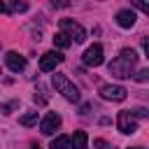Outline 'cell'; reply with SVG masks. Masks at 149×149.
<instances>
[{
  "label": "cell",
  "instance_id": "e0dca14e",
  "mask_svg": "<svg viewBox=\"0 0 149 149\" xmlns=\"http://www.w3.org/2000/svg\"><path fill=\"white\" fill-rule=\"evenodd\" d=\"M135 79H137V81H142V84H144V81H147V79H149V70H147V68H144V70H140V72H137V74H135Z\"/></svg>",
  "mask_w": 149,
  "mask_h": 149
},
{
  "label": "cell",
  "instance_id": "7c38bea8",
  "mask_svg": "<svg viewBox=\"0 0 149 149\" xmlns=\"http://www.w3.org/2000/svg\"><path fill=\"white\" fill-rule=\"evenodd\" d=\"M49 149H70V137H68V135H58V137H54L51 144H49Z\"/></svg>",
  "mask_w": 149,
  "mask_h": 149
},
{
  "label": "cell",
  "instance_id": "277c9868",
  "mask_svg": "<svg viewBox=\"0 0 149 149\" xmlns=\"http://www.w3.org/2000/svg\"><path fill=\"white\" fill-rule=\"evenodd\" d=\"M100 95H102V100L121 102V100H126L128 91H126L123 86H119V84H105V86H100Z\"/></svg>",
  "mask_w": 149,
  "mask_h": 149
},
{
  "label": "cell",
  "instance_id": "ac0fdd59",
  "mask_svg": "<svg viewBox=\"0 0 149 149\" xmlns=\"http://www.w3.org/2000/svg\"><path fill=\"white\" fill-rule=\"evenodd\" d=\"M93 144H95V147H98V149H105V147H107V142H105V140H95V142H93Z\"/></svg>",
  "mask_w": 149,
  "mask_h": 149
},
{
  "label": "cell",
  "instance_id": "5b68a950",
  "mask_svg": "<svg viewBox=\"0 0 149 149\" xmlns=\"http://www.w3.org/2000/svg\"><path fill=\"white\" fill-rule=\"evenodd\" d=\"M84 65H88V68H98V65H102V47L100 44H91L86 51H84Z\"/></svg>",
  "mask_w": 149,
  "mask_h": 149
},
{
  "label": "cell",
  "instance_id": "52a82bcc",
  "mask_svg": "<svg viewBox=\"0 0 149 149\" xmlns=\"http://www.w3.org/2000/svg\"><path fill=\"white\" fill-rule=\"evenodd\" d=\"M63 54L61 51H47L42 58H40V70L42 72H51V70H56V65L58 63H63Z\"/></svg>",
  "mask_w": 149,
  "mask_h": 149
},
{
  "label": "cell",
  "instance_id": "6da1fadb",
  "mask_svg": "<svg viewBox=\"0 0 149 149\" xmlns=\"http://www.w3.org/2000/svg\"><path fill=\"white\" fill-rule=\"evenodd\" d=\"M135 65H137V54H135V49H121V54L107 65V70H109V74H114V77H119V79H128V77H133Z\"/></svg>",
  "mask_w": 149,
  "mask_h": 149
},
{
  "label": "cell",
  "instance_id": "9a60e30c",
  "mask_svg": "<svg viewBox=\"0 0 149 149\" xmlns=\"http://www.w3.org/2000/svg\"><path fill=\"white\" fill-rule=\"evenodd\" d=\"M28 9V2H12L7 7V12H26Z\"/></svg>",
  "mask_w": 149,
  "mask_h": 149
},
{
  "label": "cell",
  "instance_id": "ba28073f",
  "mask_svg": "<svg viewBox=\"0 0 149 149\" xmlns=\"http://www.w3.org/2000/svg\"><path fill=\"white\" fill-rule=\"evenodd\" d=\"M58 128H61V114H56V112H49V114L42 119V123H40L42 135H54Z\"/></svg>",
  "mask_w": 149,
  "mask_h": 149
},
{
  "label": "cell",
  "instance_id": "44dd1931",
  "mask_svg": "<svg viewBox=\"0 0 149 149\" xmlns=\"http://www.w3.org/2000/svg\"><path fill=\"white\" fill-rule=\"evenodd\" d=\"M130 149H144V147H130Z\"/></svg>",
  "mask_w": 149,
  "mask_h": 149
},
{
  "label": "cell",
  "instance_id": "5bb4252c",
  "mask_svg": "<svg viewBox=\"0 0 149 149\" xmlns=\"http://www.w3.org/2000/svg\"><path fill=\"white\" fill-rule=\"evenodd\" d=\"M19 123H21V126H33V123H37V112H28V114H23V116L19 119Z\"/></svg>",
  "mask_w": 149,
  "mask_h": 149
},
{
  "label": "cell",
  "instance_id": "8992f818",
  "mask_svg": "<svg viewBox=\"0 0 149 149\" xmlns=\"http://www.w3.org/2000/svg\"><path fill=\"white\" fill-rule=\"evenodd\" d=\"M116 126H119V130H121L123 135H133V133L137 130V123H135V119L130 116V109L119 112V116H116Z\"/></svg>",
  "mask_w": 149,
  "mask_h": 149
},
{
  "label": "cell",
  "instance_id": "30bf717a",
  "mask_svg": "<svg viewBox=\"0 0 149 149\" xmlns=\"http://www.w3.org/2000/svg\"><path fill=\"white\" fill-rule=\"evenodd\" d=\"M116 23L121 28H133L135 26V12L133 9H121L116 12Z\"/></svg>",
  "mask_w": 149,
  "mask_h": 149
},
{
  "label": "cell",
  "instance_id": "3957f363",
  "mask_svg": "<svg viewBox=\"0 0 149 149\" xmlns=\"http://www.w3.org/2000/svg\"><path fill=\"white\" fill-rule=\"evenodd\" d=\"M61 33H65L70 37V42H77V44H81L86 40V30L72 19H61Z\"/></svg>",
  "mask_w": 149,
  "mask_h": 149
},
{
  "label": "cell",
  "instance_id": "4fadbf2b",
  "mask_svg": "<svg viewBox=\"0 0 149 149\" xmlns=\"http://www.w3.org/2000/svg\"><path fill=\"white\" fill-rule=\"evenodd\" d=\"M72 42H70V37L65 35V33H56L54 35V47H58V49H68Z\"/></svg>",
  "mask_w": 149,
  "mask_h": 149
},
{
  "label": "cell",
  "instance_id": "9c48e42d",
  "mask_svg": "<svg viewBox=\"0 0 149 149\" xmlns=\"http://www.w3.org/2000/svg\"><path fill=\"white\" fill-rule=\"evenodd\" d=\"M5 63H7V68H9L12 72H21V70L26 68V58H23L21 54H16V51H7V54H5Z\"/></svg>",
  "mask_w": 149,
  "mask_h": 149
},
{
  "label": "cell",
  "instance_id": "d6986e66",
  "mask_svg": "<svg viewBox=\"0 0 149 149\" xmlns=\"http://www.w3.org/2000/svg\"><path fill=\"white\" fill-rule=\"evenodd\" d=\"M0 12H7V5H2V2H0Z\"/></svg>",
  "mask_w": 149,
  "mask_h": 149
},
{
  "label": "cell",
  "instance_id": "7a4b0ae2",
  "mask_svg": "<svg viewBox=\"0 0 149 149\" xmlns=\"http://www.w3.org/2000/svg\"><path fill=\"white\" fill-rule=\"evenodd\" d=\"M54 86H56V91L65 98V100H70V102H79V88L65 77V74H54Z\"/></svg>",
  "mask_w": 149,
  "mask_h": 149
},
{
  "label": "cell",
  "instance_id": "2e32d148",
  "mask_svg": "<svg viewBox=\"0 0 149 149\" xmlns=\"http://www.w3.org/2000/svg\"><path fill=\"white\" fill-rule=\"evenodd\" d=\"M130 116H133V119H144V116H147V109H144V107H137V109L130 112Z\"/></svg>",
  "mask_w": 149,
  "mask_h": 149
},
{
  "label": "cell",
  "instance_id": "ffe728a7",
  "mask_svg": "<svg viewBox=\"0 0 149 149\" xmlns=\"http://www.w3.org/2000/svg\"><path fill=\"white\" fill-rule=\"evenodd\" d=\"M30 149H42V147H40V144H33V147H30Z\"/></svg>",
  "mask_w": 149,
  "mask_h": 149
},
{
  "label": "cell",
  "instance_id": "8fae6325",
  "mask_svg": "<svg viewBox=\"0 0 149 149\" xmlns=\"http://www.w3.org/2000/svg\"><path fill=\"white\" fill-rule=\"evenodd\" d=\"M86 142H88V137H86V133H84V130H74V135L70 137L72 149H86Z\"/></svg>",
  "mask_w": 149,
  "mask_h": 149
}]
</instances>
